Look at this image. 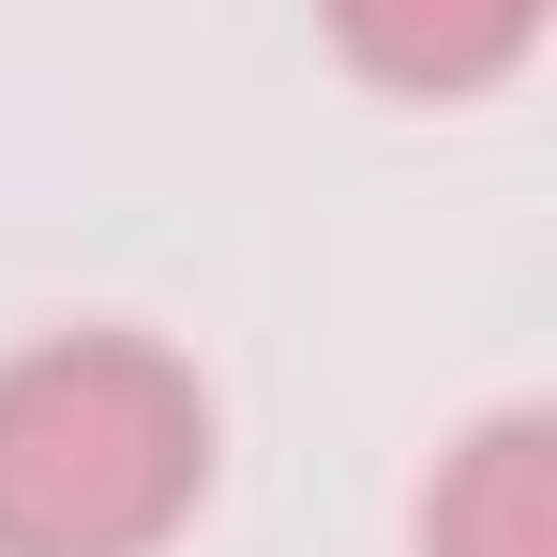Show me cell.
I'll list each match as a JSON object with an SVG mask.
<instances>
[{
	"label": "cell",
	"instance_id": "cell-1",
	"mask_svg": "<svg viewBox=\"0 0 557 557\" xmlns=\"http://www.w3.org/2000/svg\"><path fill=\"white\" fill-rule=\"evenodd\" d=\"M211 497V392L151 332H30L0 362V557H166Z\"/></svg>",
	"mask_w": 557,
	"mask_h": 557
},
{
	"label": "cell",
	"instance_id": "cell-2",
	"mask_svg": "<svg viewBox=\"0 0 557 557\" xmlns=\"http://www.w3.org/2000/svg\"><path fill=\"white\" fill-rule=\"evenodd\" d=\"M422 557H557V407H482L437 453Z\"/></svg>",
	"mask_w": 557,
	"mask_h": 557
},
{
	"label": "cell",
	"instance_id": "cell-3",
	"mask_svg": "<svg viewBox=\"0 0 557 557\" xmlns=\"http://www.w3.org/2000/svg\"><path fill=\"white\" fill-rule=\"evenodd\" d=\"M317 15H332V46L376 91H407V106H467L543 46V0H317Z\"/></svg>",
	"mask_w": 557,
	"mask_h": 557
}]
</instances>
